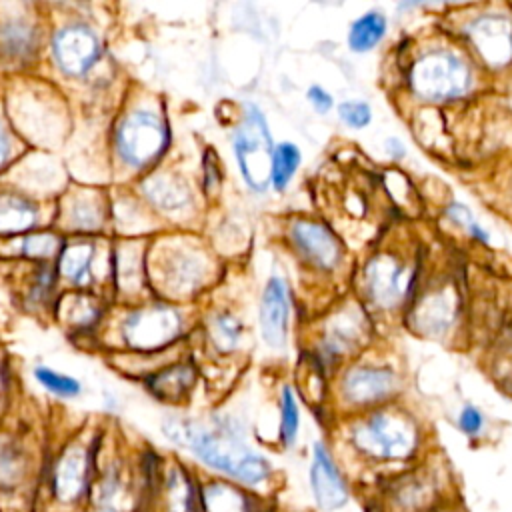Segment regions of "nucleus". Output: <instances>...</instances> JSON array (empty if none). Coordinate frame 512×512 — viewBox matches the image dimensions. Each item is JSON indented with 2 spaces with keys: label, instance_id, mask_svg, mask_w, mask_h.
I'll return each instance as SVG.
<instances>
[{
  "label": "nucleus",
  "instance_id": "nucleus-19",
  "mask_svg": "<svg viewBox=\"0 0 512 512\" xmlns=\"http://www.w3.org/2000/svg\"><path fill=\"white\" fill-rule=\"evenodd\" d=\"M88 504L92 512H130L134 492L118 462H110L92 482Z\"/></svg>",
  "mask_w": 512,
  "mask_h": 512
},
{
  "label": "nucleus",
  "instance_id": "nucleus-4",
  "mask_svg": "<svg viewBox=\"0 0 512 512\" xmlns=\"http://www.w3.org/2000/svg\"><path fill=\"white\" fill-rule=\"evenodd\" d=\"M164 436L186 448L206 468L224 474L246 488L268 484L274 474L270 460L248 446L242 434L230 422H214L206 426L192 418H166Z\"/></svg>",
  "mask_w": 512,
  "mask_h": 512
},
{
  "label": "nucleus",
  "instance_id": "nucleus-23",
  "mask_svg": "<svg viewBox=\"0 0 512 512\" xmlns=\"http://www.w3.org/2000/svg\"><path fill=\"white\" fill-rule=\"evenodd\" d=\"M142 194L164 214H182L192 206V192L188 184L174 174H150L142 182Z\"/></svg>",
  "mask_w": 512,
  "mask_h": 512
},
{
  "label": "nucleus",
  "instance_id": "nucleus-20",
  "mask_svg": "<svg viewBox=\"0 0 512 512\" xmlns=\"http://www.w3.org/2000/svg\"><path fill=\"white\" fill-rule=\"evenodd\" d=\"M158 512H202L200 486L182 464L164 470L158 492Z\"/></svg>",
  "mask_w": 512,
  "mask_h": 512
},
{
  "label": "nucleus",
  "instance_id": "nucleus-21",
  "mask_svg": "<svg viewBox=\"0 0 512 512\" xmlns=\"http://www.w3.org/2000/svg\"><path fill=\"white\" fill-rule=\"evenodd\" d=\"M96 268V244L88 238H74L62 244L58 254L56 272L74 288H88L94 282Z\"/></svg>",
  "mask_w": 512,
  "mask_h": 512
},
{
  "label": "nucleus",
  "instance_id": "nucleus-25",
  "mask_svg": "<svg viewBox=\"0 0 512 512\" xmlns=\"http://www.w3.org/2000/svg\"><path fill=\"white\" fill-rule=\"evenodd\" d=\"M194 380H196L194 366L188 362H178L152 372L146 378V386L150 394L160 402L176 404L188 396V392L194 386Z\"/></svg>",
  "mask_w": 512,
  "mask_h": 512
},
{
  "label": "nucleus",
  "instance_id": "nucleus-7",
  "mask_svg": "<svg viewBox=\"0 0 512 512\" xmlns=\"http://www.w3.org/2000/svg\"><path fill=\"white\" fill-rule=\"evenodd\" d=\"M440 24L496 82L512 76V4L448 6Z\"/></svg>",
  "mask_w": 512,
  "mask_h": 512
},
{
  "label": "nucleus",
  "instance_id": "nucleus-15",
  "mask_svg": "<svg viewBox=\"0 0 512 512\" xmlns=\"http://www.w3.org/2000/svg\"><path fill=\"white\" fill-rule=\"evenodd\" d=\"M94 482V452L90 444L70 442L54 458L48 472L50 500L60 508H76L88 496Z\"/></svg>",
  "mask_w": 512,
  "mask_h": 512
},
{
  "label": "nucleus",
  "instance_id": "nucleus-37",
  "mask_svg": "<svg viewBox=\"0 0 512 512\" xmlns=\"http://www.w3.org/2000/svg\"><path fill=\"white\" fill-rule=\"evenodd\" d=\"M62 250V238L54 232H28L20 240V254L26 260H34L38 264H48Z\"/></svg>",
  "mask_w": 512,
  "mask_h": 512
},
{
  "label": "nucleus",
  "instance_id": "nucleus-3",
  "mask_svg": "<svg viewBox=\"0 0 512 512\" xmlns=\"http://www.w3.org/2000/svg\"><path fill=\"white\" fill-rule=\"evenodd\" d=\"M352 456L374 468H408L426 456L428 426L406 400L342 418Z\"/></svg>",
  "mask_w": 512,
  "mask_h": 512
},
{
  "label": "nucleus",
  "instance_id": "nucleus-16",
  "mask_svg": "<svg viewBox=\"0 0 512 512\" xmlns=\"http://www.w3.org/2000/svg\"><path fill=\"white\" fill-rule=\"evenodd\" d=\"M56 68L68 78L88 74L102 54L100 36L84 22H68L60 26L50 42Z\"/></svg>",
  "mask_w": 512,
  "mask_h": 512
},
{
  "label": "nucleus",
  "instance_id": "nucleus-36",
  "mask_svg": "<svg viewBox=\"0 0 512 512\" xmlns=\"http://www.w3.org/2000/svg\"><path fill=\"white\" fill-rule=\"evenodd\" d=\"M278 438L284 448H292L300 434V406L296 392L290 384H284L278 396Z\"/></svg>",
  "mask_w": 512,
  "mask_h": 512
},
{
  "label": "nucleus",
  "instance_id": "nucleus-18",
  "mask_svg": "<svg viewBox=\"0 0 512 512\" xmlns=\"http://www.w3.org/2000/svg\"><path fill=\"white\" fill-rule=\"evenodd\" d=\"M290 288L284 276L272 274L262 290L258 306V328L262 342L272 350H284L290 330Z\"/></svg>",
  "mask_w": 512,
  "mask_h": 512
},
{
  "label": "nucleus",
  "instance_id": "nucleus-10",
  "mask_svg": "<svg viewBox=\"0 0 512 512\" xmlns=\"http://www.w3.org/2000/svg\"><path fill=\"white\" fill-rule=\"evenodd\" d=\"M170 142L166 118L152 108L126 112L114 128V150L118 160L132 170H146L156 164Z\"/></svg>",
  "mask_w": 512,
  "mask_h": 512
},
{
  "label": "nucleus",
  "instance_id": "nucleus-13",
  "mask_svg": "<svg viewBox=\"0 0 512 512\" xmlns=\"http://www.w3.org/2000/svg\"><path fill=\"white\" fill-rule=\"evenodd\" d=\"M288 244L296 258L312 272L338 276L348 268V248L342 238L322 220L296 216L288 222Z\"/></svg>",
  "mask_w": 512,
  "mask_h": 512
},
{
  "label": "nucleus",
  "instance_id": "nucleus-2",
  "mask_svg": "<svg viewBox=\"0 0 512 512\" xmlns=\"http://www.w3.org/2000/svg\"><path fill=\"white\" fill-rule=\"evenodd\" d=\"M428 268L418 240L390 232L374 244L352 274L354 296L372 314L376 324L402 322Z\"/></svg>",
  "mask_w": 512,
  "mask_h": 512
},
{
  "label": "nucleus",
  "instance_id": "nucleus-17",
  "mask_svg": "<svg viewBox=\"0 0 512 512\" xmlns=\"http://www.w3.org/2000/svg\"><path fill=\"white\" fill-rule=\"evenodd\" d=\"M308 486L312 500L322 512H340L350 504V484L326 442L316 440L310 450Z\"/></svg>",
  "mask_w": 512,
  "mask_h": 512
},
{
  "label": "nucleus",
  "instance_id": "nucleus-42",
  "mask_svg": "<svg viewBox=\"0 0 512 512\" xmlns=\"http://www.w3.org/2000/svg\"><path fill=\"white\" fill-rule=\"evenodd\" d=\"M490 194L494 198V210L512 222V162L496 176L494 192Z\"/></svg>",
  "mask_w": 512,
  "mask_h": 512
},
{
  "label": "nucleus",
  "instance_id": "nucleus-34",
  "mask_svg": "<svg viewBox=\"0 0 512 512\" xmlns=\"http://www.w3.org/2000/svg\"><path fill=\"white\" fill-rule=\"evenodd\" d=\"M300 164H302L300 148L290 140L278 142L274 148V154H272L270 186L276 192H284L292 184L296 172L300 170Z\"/></svg>",
  "mask_w": 512,
  "mask_h": 512
},
{
  "label": "nucleus",
  "instance_id": "nucleus-5",
  "mask_svg": "<svg viewBox=\"0 0 512 512\" xmlns=\"http://www.w3.org/2000/svg\"><path fill=\"white\" fill-rule=\"evenodd\" d=\"M408 390V370L400 354L376 342L334 374L332 394L342 418L356 416L398 400Z\"/></svg>",
  "mask_w": 512,
  "mask_h": 512
},
{
  "label": "nucleus",
  "instance_id": "nucleus-46",
  "mask_svg": "<svg viewBox=\"0 0 512 512\" xmlns=\"http://www.w3.org/2000/svg\"><path fill=\"white\" fill-rule=\"evenodd\" d=\"M436 512H454V510H448V508H444V506H442V508H440V510H436Z\"/></svg>",
  "mask_w": 512,
  "mask_h": 512
},
{
  "label": "nucleus",
  "instance_id": "nucleus-30",
  "mask_svg": "<svg viewBox=\"0 0 512 512\" xmlns=\"http://www.w3.org/2000/svg\"><path fill=\"white\" fill-rule=\"evenodd\" d=\"M202 512H256L252 496L242 486L210 480L200 488Z\"/></svg>",
  "mask_w": 512,
  "mask_h": 512
},
{
  "label": "nucleus",
  "instance_id": "nucleus-29",
  "mask_svg": "<svg viewBox=\"0 0 512 512\" xmlns=\"http://www.w3.org/2000/svg\"><path fill=\"white\" fill-rule=\"evenodd\" d=\"M38 206L24 194L0 190V236L34 232Z\"/></svg>",
  "mask_w": 512,
  "mask_h": 512
},
{
  "label": "nucleus",
  "instance_id": "nucleus-8",
  "mask_svg": "<svg viewBox=\"0 0 512 512\" xmlns=\"http://www.w3.org/2000/svg\"><path fill=\"white\" fill-rule=\"evenodd\" d=\"M382 338L378 324L364 304L352 294L320 320L312 358L322 374H336L342 366L362 356Z\"/></svg>",
  "mask_w": 512,
  "mask_h": 512
},
{
  "label": "nucleus",
  "instance_id": "nucleus-32",
  "mask_svg": "<svg viewBox=\"0 0 512 512\" xmlns=\"http://www.w3.org/2000/svg\"><path fill=\"white\" fill-rule=\"evenodd\" d=\"M30 468V458L16 438L8 434H0V492L18 490Z\"/></svg>",
  "mask_w": 512,
  "mask_h": 512
},
{
  "label": "nucleus",
  "instance_id": "nucleus-41",
  "mask_svg": "<svg viewBox=\"0 0 512 512\" xmlns=\"http://www.w3.org/2000/svg\"><path fill=\"white\" fill-rule=\"evenodd\" d=\"M56 278H58L56 268H52L48 264H38V268L34 270V276L30 280V286H28L30 300L34 304H46L56 288Z\"/></svg>",
  "mask_w": 512,
  "mask_h": 512
},
{
  "label": "nucleus",
  "instance_id": "nucleus-44",
  "mask_svg": "<svg viewBox=\"0 0 512 512\" xmlns=\"http://www.w3.org/2000/svg\"><path fill=\"white\" fill-rule=\"evenodd\" d=\"M382 152L390 162H402L408 156V148L400 136H386L382 140Z\"/></svg>",
  "mask_w": 512,
  "mask_h": 512
},
{
  "label": "nucleus",
  "instance_id": "nucleus-27",
  "mask_svg": "<svg viewBox=\"0 0 512 512\" xmlns=\"http://www.w3.org/2000/svg\"><path fill=\"white\" fill-rule=\"evenodd\" d=\"M388 34V16L380 8H370L356 16L346 32V46L352 54H368L378 48Z\"/></svg>",
  "mask_w": 512,
  "mask_h": 512
},
{
  "label": "nucleus",
  "instance_id": "nucleus-26",
  "mask_svg": "<svg viewBox=\"0 0 512 512\" xmlns=\"http://www.w3.org/2000/svg\"><path fill=\"white\" fill-rule=\"evenodd\" d=\"M40 44L38 28L28 18H6L0 22V54L6 60L26 62Z\"/></svg>",
  "mask_w": 512,
  "mask_h": 512
},
{
  "label": "nucleus",
  "instance_id": "nucleus-12",
  "mask_svg": "<svg viewBox=\"0 0 512 512\" xmlns=\"http://www.w3.org/2000/svg\"><path fill=\"white\" fill-rule=\"evenodd\" d=\"M182 332L184 316L168 302L140 304L120 322L122 342L136 354H158L178 342Z\"/></svg>",
  "mask_w": 512,
  "mask_h": 512
},
{
  "label": "nucleus",
  "instance_id": "nucleus-40",
  "mask_svg": "<svg viewBox=\"0 0 512 512\" xmlns=\"http://www.w3.org/2000/svg\"><path fill=\"white\" fill-rule=\"evenodd\" d=\"M486 426H488V420L482 408H478L472 402H466L460 406L456 416V428L460 430L462 436H466L468 440H478L484 436Z\"/></svg>",
  "mask_w": 512,
  "mask_h": 512
},
{
  "label": "nucleus",
  "instance_id": "nucleus-1",
  "mask_svg": "<svg viewBox=\"0 0 512 512\" xmlns=\"http://www.w3.org/2000/svg\"><path fill=\"white\" fill-rule=\"evenodd\" d=\"M396 56V98L402 108L434 110L476 100L492 80L468 50L438 22L424 34L406 36Z\"/></svg>",
  "mask_w": 512,
  "mask_h": 512
},
{
  "label": "nucleus",
  "instance_id": "nucleus-35",
  "mask_svg": "<svg viewBox=\"0 0 512 512\" xmlns=\"http://www.w3.org/2000/svg\"><path fill=\"white\" fill-rule=\"evenodd\" d=\"M442 216L444 220L454 226L458 232H462L470 242L478 244V246H490V232L474 218L472 210L460 202V200H448L442 206Z\"/></svg>",
  "mask_w": 512,
  "mask_h": 512
},
{
  "label": "nucleus",
  "instance_id": "nucleus-38",
  "mask_svg": "<svg viewBox=\"0 0 512 512\" xmlns=\"http://www.w3.org/2000/svg\"><path fill=\"white\" fill-rule=\"evenodd\" d=\"M34 380L44 388L48 390L50 394L58 396V398H76L80 396L82 392V382L74 376H68V374H62L50 366H44V364H38L34 370Z\"/></svg>",
  "mask_w": 512,
  "mask_h": 512
},
{
  "label": "nucleus",
  "instance_id": "nucleus-24",
  "mask_svg": "<svg viewBox=\"0 0 512 512\" xmlns=\"http://www.w3.org/2000/svg\"><path fill=\"white\" fill-rule=\"evenodd\" d=\"M106 208L100 196L94 192H72L60 206V222L74 232L92 234L104 226Z\"/></svg>",
  "mask_w": 512,
  "mask_h": 512
},
{
  "label": "nucleus",
  "instance_id": "nucleus-14",
  "mask_svg": "<svg viewBox=\"0 0 512 512\" xmlns=\"http://www.w3.org/2000/svg\"><path fill=\"white\" fill-rule=\"evenodd\" d=\"M442 484L438 470L424 458L408 468L392 472L382 486L384 512H436L440 502Z\"/></svg>",
  "mask_w": 512,
  "mask_h": 512
},
{
  "label": "nucleus",
  "instance_id": "nucleus-9",
  "mask_svg": "<svg viewBox=\"0 0 512 512\" xmlns=\"http://www.w3.org/2000/svg\"><path fill=\"white\" fill-rule=\"evenodd\" d=\"M148 276L162 294L186 298L198 292L210 278V258L196 244L170 240L150 252Z\"/></svg>",
  "mask_w": 512,
  "mask_h": 512
},
{
  "label": "nucleus",
  "instance_id": "nucleus-22",
  "mask_svg": "<svg viewBox=\"0 0 512 512\" xmlns=\"http://www.w3.org/2000/svg\"><path fill=\"white\" fill-rule=\"evenodd\" d=\"M484 370L494 386L512 398V312L500 320L484 350Z\"/></svg>",
  "mask_w": 512,
  "mask_h": 512
},
{
  "label": "nucleus",
  "instance_id": "nucleus-6",
  "mask_svg": "<svg viewBox=\"0 0 512 512\" xmlns=\"http://www.w3.org/2000/svg\"><path fill=\"white\" fill-rule=\"evenodd\" d=\"M468 322L466 288L456 270L428 264L400 324L416 338L454 346L468 336Z\"/></svg>",
  "mask_w": 512,
  "mask_h": 512
},
{
  "label": "nucleus",
  "instance_id": "nucleus-33",
  "mask_svg": "<svg viewBox=\"0 0 512 512\" xmlns=\"http://www.w3.org/2000/svg\"><path fill=\"white\" fill-rule=\"evenodd\" d=\"M244 326L238 316L228 310H218L208 320V340L218 354H232L240 348Z\"/></svg>",
  "mask_w": 512,
  "mask_h": 512
},
{
  "label": "nucleus",
  "instance_id": "nucleus-43",
  "mask_svg": "<svg viewBox=\"0 0 512 512\" xmlns=\"http://www.w3.org/2000/svg\"><path fill=\"white\" fill-rule=\"evenodd\" d=\"M306 102L312 106V110L316 114H328L336 108V102H334V96L320 84H310L306 88Z\"/></svg>",
  "mask_w": 512,
  "mask_h": 512
},
{
  "label": "nucleus",
  "instance_id": "nucleus-39",
  "mask_svg": "<svg viewBox=\"0 0 512 512\" xmlns=\"http://www.w3.org/2000/svg\"><path fill=\"white\" fill-rule=\"evenodd\" d=\"M336 116L346 128L360 132L372 124L374 110L364 98H346L336 104Z\"/></svg>",
  "mask_w": 512,
  "mask_h": 512
},
{
  "label": "nucleus",
  "instance_id": "nucleus-45",
  "mask_svg": "<svg viewBox=\"0 0 512 512\" xmlns=\"http://www.w3.org/2000/svg\"><path fill=\"white\" fill-rule=\"evenodd\" d=\"M12 152H14V142H12V136L8 132V128L4 126V122L0 120V172L10 164V158H12Z\"/></svg>",
  "mask_w": 512,
  "mask_h": 512
},
{
  "label": "nucleus",
  "instance_id": "nucleus-11",
  "mask_svg": "<svg viewBox=\"0 0 512 512\" xmlns=\"http://www.w3.org/2000/svg\"><path fill=\"white\" fill-rule=\"evenodd\" d=\"M274 148L264 112L254 102H246L242 118L232 132V152L244 184L256 194L266 192L270 186Z\"/></svg>",
  "mask_w": 512,
  "mask_h": 512
},
{
  "label": "nucleus",
  "instance_id": "nucleus-28",
  "mask_svg": "<svg viewBox=\"0 0 512 512\" xmlns=\"http://www.w3.org/2000/svg\"><path fill=\"white\" fill-rule=\"evenodd\" d=\"M112 270L116 276L118 292L122 294H138L144 286V278L148 274L146 256L138 242H122L112 258Z\"/></svg>",
  "mask_w": 512,
  "mask_h": 512
},
{
  "label": "nucleus",
  "instance_id": "nucleus-31",
  "mask_svg": "<svg viewBox=\"0 0 512 512\" xmlns=\"http://www.w3.org/2000/svg\"><path fill=\"white\" fill-rule=\"evenodd\" d=\"M56 304V316L72 330H90L102 318L100 302L86 292H68Z\"/></svg>",
  "mask_w": 512,
  "mask_h": 512
}]
</instances>
